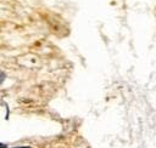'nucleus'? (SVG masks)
Returning <instances> with one entry per match:
<instances>
[]
</instances>
